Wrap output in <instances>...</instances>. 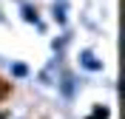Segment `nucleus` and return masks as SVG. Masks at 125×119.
I'll return each mask as SVG.
<instances>
[{"instance_id":"7ed1b4c3","label":"nucleus","mask_w":125,"mask_h":119,"mask_svg":"<svg viewBox=\"0 0 125 119\" xmlns=\"http://www.w3.org/2000/svg\"><path fill=\"white\" fill-rule=\"evenodd\" d=\"M94 113H97V116H91V119H108V111H105V108H97Z\"/></svg>"},{"instance_id":"f03ea898","label":"nucleus","mask_w":125,"mask_h":119,"mask_svg":"<svg viewBox=\"0 0 125 119\" xmlns=\"http://www.w3.org/2000/svg\"><path fill=\"white\" fill-rule=\"evenodd\" d=\"M14 74L17 77H26V65L23 63H14Z\"/></svg>"},{"instance_id":"f257e3e1","label":"nucleus","mask_w":125,"mask_h":119,"mask_svg":"<svg viewBox=\"0 0 125 119\" xmlns=\"http://www.w3.org/2000/svg\"><path fill=\"white\" fill-rule=\"evenodd\" d=\"M80 63L85 65L88 71H100V68H102V63H100V60H94L91 51H83V54H80Z\"/></svg>"}]
</instances>
